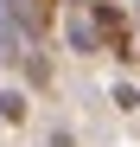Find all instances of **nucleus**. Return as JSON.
Returning a JSON list of instances; mask_svg holds the SVG:
<instances>
[{
  "mask_svg": "<svg viewBox=\"0 0 140 147\" xmlns=\"http://www.w3.org/2000/svg\"><path fill=\"white\" fill-rule=\"evenodd\" d=\"M89 19H96L102 58H115L121 70H134V45H140V19L127 13V0H89Z\"/></svg>",
  "mask_w": 140,
  "mask_h": 147,
  "instance_id": "nucleus-1",
  "label": "nucleus"
},
{
  "mask_svg": "<svg viewBox=\"0 0 140 147\" xmlns=\"http://www.w3.org/2000/svg\"><path fill=\"white\" fill-rule=\"evenodd\" d=\"M26 115H32V90H26V83H7V90H0V121L19 128Z\"/></svg>",
  "mask_w": 140,
  "mask_h": 147,
  "instance_id": "nucleus-3",
  "label": "nucleus"
},
{
  "mask_svg": "<svg viewBox=\"0 0 140 147\" xmlns=\"http://www.w3.org/2000/svg\"><path fill=\"white\" fill-rule=\"evenodd\" d=\"M51 147H77V134H70V128H57V134H51Z\"/></svg>",
  "mask_w": 140,
  "mask_h": 147,
  "instance_id": "nucleus-5",
  "label": "nucleus"
},
{
  "mask_svg": "<svg viewBox=\"0 0 140 147\" xmlns=\"http://www.w3.org/2000/svg\"><path fill=\"white\" fill-rule=\"evenodd\" d=\"M57 32L70 45V58H102V38H96V19H89V0H64L57 7Z\"/></svg>",
  "mask_w": 140,
  "mask_h": 147,
  "instance_id": "nucleus-2",
  "label": "nucleus"
},
{
  "mask_svg": "<svg viewBox=\"0 0 140 147\" xmlns=\"http://www.w3.org/2000/svg\"><path fill=\"white\" fill-rule=\"evenodd\" d=\"M134 64H140V45H134Z\"/></svg>",
  "mask_w": 140,
  "mask_h": 147,
  "instance_id": "nucleus-6",
  "label": "nucleus"
},
{
  "mask_svg": "<svg viewBox=\"0 0 140 147\" xmlns=\"http://www.w3.org/2000/svg\"><path fill=\"white\" fill-rule=\"evenodd\" d=\"M108 102L121 109V115H140V83H127V77H115V90H108Z\"/></svg>",
  "mask_w": 140,
  "mask_h": 147,
  "instance_id": "nucleus-4",
  "label": "nucleus"
}]
</instances>
